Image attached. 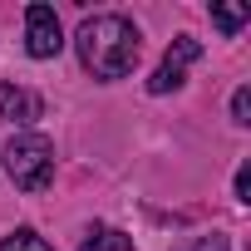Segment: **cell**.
Instances as JSON below:
<instances>
[{
	"instance_id": "cell-2",
	"label": "cell",
	"mask_w": 251,
	"mask_h": 251,
	"mask_svg": "<svg viewBox=\"0 0 251 251\" xmlns=\"http://www.w3.org/2000/svg\"><path fill=\"white\" fill-rule=\"evenodd\" d=\"M5 173L20 192H45L54 177V143L45 133H15L5 143Z\"/></svg>"
},
{
	"instance_id": "cell-8",
	"label": "cell",
	"mask_w": 251,
	"mask_h": 251,
	"mask_svg": "<svg viewBox=\"0 0 251 251\" xmlns=\"http://www.w3.org/2000/svg\"><path fill=\"white\" fill-rule=\"evenodd\" d=\"M246 20H251V10H246V5H212V25H217L222 35H236Z\"/></svg>"
},
{
	"instance_id": "cell-1",
	"label": "cell",
	"mask_w": 251,
	"mask_h": 251,
	"mask_svg": "<svg viewBox=\"0 0 251 251\" xmlns=\"http://www.w3.org/2000/svg\"><path fill=\"white\" fill-rule=\"evenodd\" d=\"M74 50H79V64L94 79L113 84V79H123L138 64L143 35H138L133 20H123V15H89L79 25V35H74Z\"/></svg>"
},
{
	"instance_id": "cell-7",
	"label": "cell",
	"mask_w": 251,
	"mask_h": 251,
	"mask_svg": "<svg viewBox=\"0 0 251 251\" xmlns=\"http://www.w3.org/2000/svg\"><path fill=\"white\" fill-rule=\"evenodd\" d=\"M0 251H54V246H50L40 231H30V226H15L5 241H0Z\"/></svg>"
},
{
	"instance_id": "cell-4",
	"label": "cell",
	"mask_w": 251,
	"mask_h": 251,
	"mask_svg": "<svg viewBox=\"0 0 251 251\" xmlns=\"http://www.w3.org/2000/svg\"><path fill=\"white\" fill-rule=\"evenodd\" d=\"M25 50L35 59H54L64 50V35H59V15L50 5H30L25 10Z\"/></svg>"
},
{
	"instance_id": "cell-10",
	"label": "cell",
	"mask_w": 251,
	"mask_h": 251,
	"mask_svg": "<svg viewBox=\"0 0 251 251\" xmlns=\"http://www.w3.org/2000/svg\"><path fill=\"white\" fill-rule=\"evenodd\" d=\"M182 251H231V246H226V236H217V231H212V236H197V241H187Z\"/></svg>"
},
{
	"instance_id": "cell-3",
	"label": "cell",
	"mask_w": 251,
	"mask_h": 251,
	"mask_svg": "<svg viewBox=\"0 0 251 251\" xmlns=\"http://www.w3.org/2000/svg\"><path fill=\"white\" fill-rule=\"evenodd\" d=\"M202 59V45L192 40V35H177L173 45H168V54L158 59V69H153V79H148V94H173V89H182V79H187V69Z\"/></svg>"
},
{
	"instance_id": "cell-11",
	"label": "cell",
	"mask_w": 251,
	"mask_h": 251,
	"mask_svg": "<svg viewBox=\"0 0 251 251\" xmlns=\"http://www.w3.org/2000/svg\"><path fill=\"white\" fill-rule=\"evenodd\" d=\"M236 202H251V168H236Z\"/></svg>"
},
{
	"instance_id": "cell-9",
	"label": "cell",
	"mask_w": 251,
	"mask_h": 251,
	"mask_svg": "<svg viewBox=\"0 0 251 251\" xmlns=\"http://www.w3.org/2000/svg\"><path fill=\"white\" fill-rule=\"evenodd\" d=\"M231 118L236 123H251V89H236L231 94Z\"/></svg>"
},
{
	"instance_id": "cell-5",
	"label": "cell",
	"mask_w": 251,
	"mask_h": 251,
	"mask_svg": "<svg viewBox=\"0 0 251 251\" xmlns=\"http://www.w3.org/2000/svg\"><path fill=\"white\" fill-rule=\"evenodd\" d=\"M0 118L30 128L35 118H45V99H40L35 89H20V84H0Z\"/></svg>"
},
{
	"instance_id": "cell-6",
	"label": "cell",
	"mask_w": 251,
	"mask_h": 251,
	"mask_svg": "<svg viewBox=\"0 0 251 251\" xmlns=\"http://www.w3.org/2000/svg\"><path fill=\"white\" fill-rule=\"evenodd\" d=\"M79 251H133V236H123L118 226H89Z\"/></svg>"
}]
</instances>
